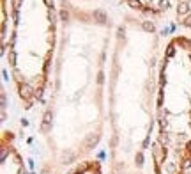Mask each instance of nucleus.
<instances>
[{
  "label": "nucleus",
  "instance_id": "obj_1",
  "mask_svg": "<svg viewBox=\"0 0 191 174\" xmlns=\"http://www.w3.org/2000/svg\"><path fill=\"white\" fill-rule=\"evenodd\" d=\"M94 20L97 23H106V14L103 11H94Z\"/></svg>",
  "mask_w": 191,
  "mask_h": 174
},
{
  "label": "nucleus",
  "instance_id": "obj_2",
  "mask_svg": "<svg viewBox=\"0 0 191 174\" xmlns=\"http://www.w3.org/2000/svg\"><path fill=\"white\" fill-rule=\"evenodd\" d=\"M177 13H179L181 16L188 14V13H189V6H188L186 2H182V4H179V7H177Z\"/></svg>",
  "mask_w": 191,
  "mask_h": 174
},
{
  "label": "nucleus",
  "instance_id": "obj_3",
  "mask_svg": "<svg viewBox=\"0 0 191 174\" xmlns=\"http://www.w3.org/2000/svg\"><path fill=\"white\" fill-rule=\"evenodd\" d=\"M141 27H143V30H147V32H154V23L152 22H143V25H141Z\"/></svg>",
  "mask_w": 191,
  "mask_h": 174
},
{
  "label": "nucleus",
  "instance_id": "obj_4",
  "mask_svg": "<svg viewBox=\"0 0 191 174\" xmlns=\"http://www.w3.org/2000/svg\"><path fill=\"white\" fill-rule=\"evenodd\" d=\"M60 18H62L64 22H66V20H67V18H69V14H67V13H66V11H60Z\"/></svg>",
  "mask_w": 191,
  "mask_h": 174
},
{
  "label": "nucleus",
  "instance_id": "obj_5",
  "mask_svg": "<svg viewBox=\"0 0 191 174\" xmlns=\"http://www.w3.org/2000/svg\"><path fill=\"white\" fill-rule=\"evenodd\" d=\"M182 23H184V25H188V27H191V16H188V18H186Z\"/></svg>",
  "mask_w": 191,
  "mask_h": 174
},
{
  "label": "nucleus",
  "instance_id": "obj_6",
  "mask_svg": "<svg viewBox=\"0 0 191 174\" xmlns=\"http://www.w3.org/2000/svg\"><path fill=\"white\" fill-rule=\"evenodd\" d=\"M46 2V6H51V0H44Z\"/></svg>",
  "mask_w": 191,
  "mask_h": 174
}]
</instances>
